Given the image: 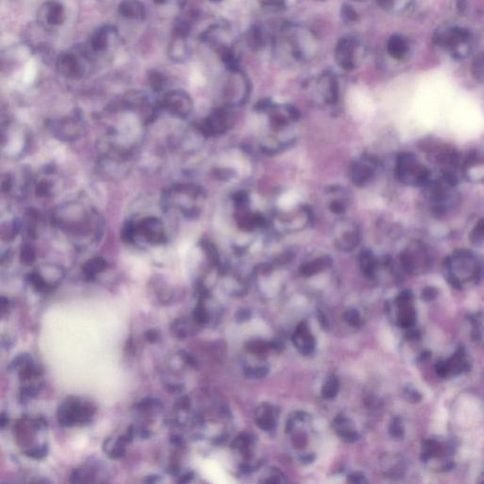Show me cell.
<instances>
[{"label":"cell","instance_id":"6da1fadb","mask_svg":"<svg viewBox=\"0 0 484 484\" xmlns=\"http://www.w3.org/2000/svg\"><path fill=\"white\" fill-rule=\"evenodd\" d=\"M52 223L64 233L75 237L92 235L95 239H98L101 230L99 215L75 202L67 203L57 208L52 216Z\"/></svg>","mask_w":484,"mask_h":484},{"label":"cell","instance_id":"7a4b0ae2","mask_svg":"<svg viewBox=\"0 0 484 484\" xmlns=\"http://www.w3.org/2000/svg\"><path fill=\"white\" fill-rule=\"evenodd\" d=\"M395 176L401 183L413 187H426L431 173L412 153H401L396 160Z\"/></svg>","mask_w":484,"mask_h":484},{"label":"cell","instance_id":"3957f363","mask_svg":"<svg viewBox=\"0 0 484 484\" xmlns=\"http://www.w3.org/2000/svg\"><path fill=\"white\" fill-rule=\"evenodd\" d=\"M47 128L60 141L71 142L79 139L84 132V121L80 111H74L65 117L48 121Z\"/></svg>","mask_w":484,"mask_h":484},{"label":"cell","instance_id":"277c9868","mask_svg":"<svg viewBox=\"0 0 484 484\" xmlns=\"http://www.w3.org/2000/svg\"><path fill=\"white\" fill-rule=\"evenodd\" d=\"M96 409L89 404L81 405L78 399L70 397L59 408L58 420L61 426L70 427L76 423L89 421Z\"/></svg>","mask_w":484,"mask_h":484},{"label":"cell","instance_id":"5b68a950","mask_svg":"<svg viewBox=\"0 0 484 484\" xmlns=\"http://www.w3.org/2000/svg\"><path fill=\"white\" fill-rule=\"evenodd\" d=\"M159 106L173 117L185 118L191 114L193 101L186 91L171 90L163 96Z\"/></svg>","mask_w":484,"mask_h":484},{"label":"cell","instance_id":"8992f818","mask_svg":"<svg viewBox=\"0 0 484 484\" xmlns=\"http://www.w3.org/2000/svg\"><path fill=\"white\" fill-rule=\"evenodd\" d=\"M135 224L136 238L140 237L152 245H162L168 241L166 228L161 219L150 216Z\"/></svg>","mask_w":484,"mask_h":484},{"label":"cell","instance_id":"52a82bcc","mask_svg":"<svg viewBox=\"0 0 484 484\" xmlns=\"http://www.w3.org/2000/svg\"><path fill=\"white\" fill-rule=\"evenodd\" d=\"M231 123V116L225 109L214 111L200 126V131L206 135H214L225 132Z\"/></svg>","mask_w":484,"mask_h":484},{"label":"cell","instance_id":"ba28073f","mask_svg":"<svg viewBox=\"0 0 484 484\" xmlns=\"http://www.w3.org/2000/svg\"><path fill=\"white\" fill-rule=\"evenodd\" d=\"M57 68L63 76L69 79H80L84 74V66L80 58L72 52L62 53L58 57Z\"/></svg>","mask_w":484,"mask_h":484},{"label":"cell","instance_id":"9c48e42d","mask_svg":"<svg viewBox=\"0 0 484 484\" xmlns=\"http://www.w3.org/2000/svg\"><path fill=\"white\" fill-rule=\"evenodd\" d=\"M356 43L352 38H343L336 47V60L343 69L351 70L355 63Z\"/></svg>","mask_w":484,"mask_h":484},{"label":"cell","instance_id":"30bf717a","mask_svg":"<svg viewBox=\"0 0 484 484\" xmlns=\"http://www.w3.org/2000/svg\"><path fill=\"white\" fill-rule=\"evenodd\" d=\"M292 339L297 349L303 355H310L315 349V340L305 323L298 324Z\"/></svg>","mask_w":484,"mask_h":484},{"label":"cell","instance_id":"8fae6325","mask_svg":"<svg viewBox=\"0 0 484 484\" xmlns=\"http://www.w3.org/2000/svg\"><path fill=\"white\" fill-rule=\"evenodd\" d=\"M118 12L126 18L134 20H143L146 10L139 0H123L118 6Z\"/></svg>","mask_w":484,"mask_h":484},{"label":"cell","instance_id":"7c38bea8","mask_svg":"<svg viewBox=\"0 0 484 484\" xmlns=\"http://www.w3.org/2000/svg\"><path fill=\"white\" fill-rule=\"evenodd\" d=\"M333 428L341 439L347 443H354L359 439V434L352 429L351 422L345 417H337L333 422Z\"/></svg>","mask_w":484,"mask_h":484},{"label":"cell","instance_id":"4fadbf2b","mask_svg":"<svg viewBox=\"0 0 484 484\" xmlns=\"http://www.w3.org/2000/svg\"><path fill=\"white\" fill-rule=\"evenodd\" d=\"M109 267L107 261L103 257L96 256L87 260L82 266V274L87 281L94 280L96 276L104 271Z\"/></svg>","mask_w":484,"mask_h":484},{"label":"cell","instance_id":"5bb4252c","mask_svg":"<svg viewBox=\"0 0 484 484\" xmlns=\"http://www.w3.org/2000/svg\"><path fill=\"white\" fill-rule=\"evenodd\" d=\"M255 422L263 431H271L274 428L273 410L268 404H263L255 412Z\"/></svg>","mask_w":484,"mask_h":484},{"label":"cell","instance_id":"9a60e30c","mask_svg":"<svg viewBox=\"0 0 484 484\" xmlns=\"http://www.w3.org/2000/svg\"><path fill=\"white\" fill-rule=\"evenodd\" d=\"M45 20L49 25L59 26L65 20V11L63 5L58 2H49L45 8Z\"/></svg>","mask_w":484,"mask_h":484},{"label":"cell","instance_id":"2e32d148","mask_svg":"<svg viewBox=\"0 0 484 484\" xmlns=\"http://www.w3.org/2000/svg\"><path fill=\"white\" fill-rule=\"evenodd\" d=\"M110 31H111L110 27L106 26V27H99L98 30L94 32L90 40V45L95 52H100L106 49Z\"/></svg>","mask_w":484,"mask_h":484},{"label":"cell","instance_id":"e0dca14e","mask_svg":"<svg viewBox=\"0 0 484 484\" xmlns=\"http://www.w3.org/2000/svg\"><path fill=\"white\" fill-rule=\"evenodd\" d=\"M27 280L33 288L39 292H47L53 288V286L48 284L38 270L30 272L27 275Z\"/></svg>","mask_w":484,"mask_h":484},{"label":"cell","instance_id":"ac0fdd59","mask_svg":"<svg viewBox=\"0 0 484 484\" xmlns=\"http://www.w3.org/2000/svg\"><path fill=\"white\" fill-rule=\"evenodd\" d=\"M407 50L406 43L403 38L399 36H394L391 38L388 44V51L395 59L402 58Z\"/></svg>","mask_w":484,"mask_h":484},{"label":"cell","instance_id":"d6986e66","mask_svg":"<svg viewBox=\"0 0 484 484\" xmlns=\"http://www.w3.org/2000/svg\"><path fill=\"white\" fill-rule=\"evenodd\" d=\"M184 38H178L175 37L172 45L170 47V55L171 58L175 61H182L186 58V55L188 53L187 45L184 42Z\"/></svg>","mask_w":484,"mask_h":484},{"label":"cell","instance_id":"ffe728a7","mask_svg":"<svg viewBox=\"0 0 484 484\" xmlns=\"http://www.w3.org/2000/svg\"><path fill=\"white\" fill-rule=\"evenodd\" d=\"M338 392H339V380L335 376H330L323 384L322 395L323 398L331 399L337 395Z\"/></svg>","mask_w":484,"mask_h":484},{"label":"cell","instance_id":"44dd1931","mask_svg":"<svg viewBox=\"0 0 484 484\" xmlns=\"http://www.w3.org/2000/svg\"><path fill=\"white\" fill-rule=\"evenodd\" d=\"M353 173V179L357 184H365L373 176V171L372 170L364 165H357L354 170L352 171Z\"/></svg>","mask_w":484,"mask_h":484},{"label":"cell","instance_id":"7402d4cb","mask_svg":"<svg viewBox=\"0 0 484 484\" xmlns=\"http://www.w3.org/2000/svg\"><path fill=\"white\" fill-rule=\"evenodd\" d=\"M27 234L29 238L35 239L37 237V223L39 220V214L34 209H30L27 212Z\"/></svg>","mask_w":484,"mask_h":484},{"label":"cell","instance_id":"603a6c76","mask_svg":"<svg viewBox=\"0 0 484 484\" xmlns=\"http://www.w3.org/2000/svg\"><path fill=\"white\" fill-rule=\"evenodd\" d=\"M20 261L24 265H31L36 259L35 248L31 244H26L22 247L20 251Z\"/></svg>","mask_w":484,"mask_h":484},{"label":"cell","instance_id":"cb8c5ba5","mask_svg":"<svg viewBox=\"0 0 484 484\" xmlns=\"http://www.w3.org/2000/svg\"><path fill=\"white\" fill-rule=\"evenodd\" d=\"M94 473L91 469H75L70 476V482L76 483H89L92 481Z\"/></svg>","mask_w":484,"mask_h":484},{"label":"cell","instance_id":"d4e9b609","mask_svg":"<svg viewBox=\"0 0 484 484\" xmlns=\"http://www.w3.org/2000/svg\"><path fill=\"white\" fill-rule=\"evenodd\" d=\"M470 242L472 244L480 245L484 242V219H482L481 221L478 222V224L475 225L473 230L471 231L469 236Z\"/></svg>","mask_w":484,"mask_h":484},{"label":"cell","instance_id":"484cf974","mask_svg":"<svg viewBox=\"0 0 484 484\" xmlns=\"http://www.w3.org/2000/svg\"><path fill=\"white\" fill-rule=\"evenodd\" d=\"M325 266H326L325 260H315L311 263L305 264V266L301 269V273L305 276H310L312 274L319 272L320 270H322Z\"/></svg>","mask_w":484,"mask_h":484},{"label":"cell","instance_id":"4316f807","mask_svg":"<svg viewBox=\"0 0 484 484\" xmlns=\"http://www.w3.org/2000/svg\"><path fill=\"white\" fill-rule=\"evenodd\" d=\"M149 81L152 89L154 92H159L164 88L166 79L160 72L152 70L149 74Z\"/></svg>","mask_w":484,"mask_h":484},{"label":"cell","instance_id":"83f0119b","mask_svg":"<svg viewBox=\"0 0 484 484\" xmlns=\"http://www.w3.org/2000/svg\"><path fill=\"white\" fill-rule=\"evenodd\" d=\"M360 266H361V269L363 270V272L365 273V275L371 277L374 274L376 265H375V260L371 254L364 253V254L361 255Z\"/></svg>","mask_w":484,"mask_h":484},{"label":"cell","instance_id":"f1b7e54d","mask_svg":"<svg viewBox=\"0 0 484 484\" xmlns=\"http://www.w3.org/2000/svg\"><path fill=\"white\" fill-rule=\"evenodd\" d=\"M121 239L126 243H134L136 240V232H135V224L129 222L123 225L121 230Z\"/></svg>","mask_w":484,"mask_h":484},{"label":"cell","instance_id":"f546056e","mask_svg":"<svg viewBox=\"0 0 484 484\" xmlns=\"http://www.w3.org/2000/svg\"><path fill=\"white\" fill-rule=\"evenodd\" d=\"M38 197L46 198L52 195V185L46 180H42L38 183L35 189Z\"/></svg>","mask_w":484,"mask_h":484},{"label":"cell","instance_id":"4dcf8cb0","mask_svg":"<svg viewBox=\"0 0 484 484\" xmlns=\"http://www.w3.org/2000/svg\"><path fill=\"white\" fill-rule=\"evenodd\" d=\"M271 347L270 343H267L265 341H251L247 343V349L254 354H262L265 353L267 350Z\"/></svg>","mask_w":484,"mask_h":484},{"label":"cell","instance_id":"1f68e13d","mask_svg":"<svg viewBox=\"0 0 484 484\" xmlns=\"http://www.w3.org/2000/svg\"><path fill=\"white\" fill-rule=\"evenodd\" d=\"M193 317H194L195 322L199 324H206L209 320L208 312H207L205 305L201 304V303L196 306V308L193 312Z\"/></svg>","mask_w":484,"mask_h":484},{"label":"cell","instance_id":"d6a6232c","mask_svg":"<svg viewBox=\"0 0 484 484\" xmlns=\"http://www.w3.org/2000/svg\"><path fill=\"white\" fill-rule=\"evenodd\" d=\"M269 369L267 367L248 368L245 370V376L249 378H262L267 376Z\"/></svg>","mask_w":484,"mask_h":484},{"label":"cell","instance_id":"836d02e7","mask_svg":"<svg viewBox=\"0 0 484 484\" xmlns=\"http://www.w3.org/2000/svg\"><path fill=\"white\" fill-rule=\"evenodd\" d=\"M343 317H344L345 322L349 323L350 325L358 326L360 323V315H359V311L357 309L351 308V309L346 310L345 313L343 315Z\"/></svg>","mask_w":484,"mask_h":484},{"label":"cell","instance_id":"e575fe53","mask_svg":"<svg viewBox=\"0 0 484 484\" xmlns=\"http://www.w3.org/2000/svg\"><path fill=\"white\" fill-rule=\"evenodd\" d=\"M47 447L46 446H44L42 448H39V449H33L28 450V451H26L25 454L28 456V457L32 458V459H35V460H41L43 458H45L47 454Z\"/></svg>","mask_w":484,"mask_h":484},{"label":"cell","instance_id":"d590c367","mask_svg":"<svg viewBox=\"0 0 484 484\" xmlns=\"http://www.w3.org/2000/svg\"><path fill=\"white\" fill-rule=\"evenodd\" d=\"M145 339L149 342L151 343H154V342H157L159 341L160 339V333L157 331L156 329H150V330H147L145 332Z\"/></svg>","mask_w":484,"mask_h":484},{"label":"cell","instance_id":"8d00e7d4","mask_svg":"<svg viewBox=\"0 0 484 484\" xmlns=\"http://www.w3.org/2000/svg\"><path fill=\"white\" fill-rule=\"evenodd\" d=\"M342 14H343L344 17L348 19L350 21H354V20H356L358 18V14L355 11V9H353L351 6H348V5L343 6V8H342Z\"/></svg>","mask_w":484,"mask_h":484},{"label":"cell","instance_id":"74e56055","mask_svg":"<svg viewBox=\"0 0 484 484\" xmlns=\"http://www.w3.org/2000/svg\"><path fill=\"white\" fill-rule=\"evenodd\" d=\"M348 482L351 484H357L367 483V481L365 480V477L361 473H354V474L350 475L349 478H348Z\"/></svg>","mask_w":484,"mask_h":484},{"label":"cell","instance_id":"f35d334b","mask_svg":"<svg viewBox=\"0 0 484 484\" xmlns=\"http://www.w3.org/2000/svg\"><path fill=\"white\" fill-rule=\"evenodd\" d=\"M250 317H251V312L247 309L240 310V311H238V313L236 315L238 322H244V321L250 319Z\"/></svg>","mask_w":484,"mask_h":484},{"label":"cell","instance_id":"ab89813d","mask_svg":"<svg viewBox=\"0 0 484 484\" xmlns=\"http://www.w3.org/2000/svg\"><path fill=\"white\" fill-rule=\"evenodd\" d=\"M1 185H2V191L3 192H9L11 187H12V181H11V178L9 177V175H6V177H3Z\"/></svg>","mask_w":484,"mask_h":484},{"label":"cell","instance_id":"60d3db41","mask_svg":"<svg viewBox=\"0 0 484 484\" xmlns=\"http://www.w3.org/2000/svg\"><path fill=\"white\" fill-rule=\"evenodd\" d=\"M305 443H306V440H305V436H303V435H297L293 439V445L297 449L304 448Z\"/></svg>","mask_w":484,"mask_h":484},{"label":"cell","instance_id":"b9f144b4","mask_svg":"<svg viewBox=\"0 0 484 484\" xmlns=\"http://www.w3.org/2000/svg\"><path fill=\"white\" fill-rule=\"evenodd\" d=\"M184 359L185 360L189 363L190 366L192 367H197V359H195L194 356H192L191 354L189 353H185V356H184Z\"/></svg>","mask_w":484,"mask_h":484},{"label":"cell","instance_id":"7bdbcfd3","mask_svg":"<svg viewBox=\"0 0 484 484\" xmlns=\"http://www.w3.org/2000/svg\"><path fill=\"white\" fill-rule=\"evenodd\" d=\"M167 390L171 393V394H176V393H180L184 390V385H181V384H170V385L167 386Z\"/></svg>","mask_w":484,"mask_h":484},{"label":"cell","instance_id":"ee69618b","mask_svg":"<svg viewBox=\"0 0 484 484\" xmlns=\"http://www.w3.org/2000/svg\"><path fill=\"white\" fill-rule=\"evenodd\" d=\"M193 478H194V474L192 472H189V473L182 476L181 479L178 481V483L179 484H189L193 480Z\"/></svg>","mask_w":484,"mask_h":484},{"label":"cell","instance_id":"f6af8a7d","mask_svg":"<svg viewBox=\"0 0 484 484\" xmlns=\"http://www.w3.org/2000/svg\"><path fill=\"white\" fill-rule=\"evenodd\" d=\"M158 481H160L159 476L153 475L147 477V479L144 482L147 484H154V483H157Z\"/></svg>","mask_w":484,"mask_h":484},{"label":"cell","instance_id":"bcb514c9","mask_svg":"<svg viewBox=\"0 0 484 484\" xmlns=\"http://www.w3.org/2000/svg\"><path fill=\"white\" fill-rule=\"evenodd\" d=\"M179 406L181 409H187L189 406V400L188 397H184L180 400Z\"/></svg>","mask_w":484,"mask_h":484},{"label":"cell","instance_id":"7dc6e473","mask_svg":"<svg viewBox=\"0 0 484 484\" xmlns=\"http://www.w3.org/2000/svg\"><path fill=\"white\" fill-rule=\"evenodd\" d=\"M171 444H173V445H175V446H180V445H182L183 440H182V438L179 437V436L175 435V436H172V437H171Z\"/></svg>","mask_w":484,"mask_h":484},{"label":"cell","instance_id":"c3c4849f","mask_svg":"<svg viewBox=\"0 0 484 484\" xmlns=\"http://www.w3.org/2000/svg\"><path fill=\"white\" fill-rule=\"evenodd\" d=\"M8 417H6V415L4 413L1 414V420H0V424H1V428H4L7 424H8Z\"/></svg>","mask_w":484,"mask_h":484},{"label":"cell","instance_id":"681fc988","mask_svg":"<svg viewBox=\"0 0 484 484\" xmlns=\"http://www.w3.org/2000/svg\"><path fill=\"white\" fill-rule=\"evenodd\" d=\"M211 1H213V2H220V1H222V0H211Z\"/></svg>","mask_w":484,"mask_h":484}]
</instances>
